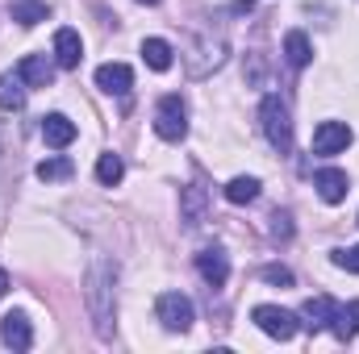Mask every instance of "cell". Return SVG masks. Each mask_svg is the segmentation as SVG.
Returning <instances> with one entry per match:
<instances>
[{"label": "cell", "mask_w": 359, "mask_h": 354, "mask_svg": "<svg viewBox=\"0 0 359 354\" xmlns=\"http://www.w3.org/2000/svg\"><path fill=\"white\" fill-rule=\"evenodd\" d=\"M172 55H176V50H172L163 38H147V42H142V63H147L151 71H168V67H172Z\"/></svg>", "instance_id": "19"}, {"label": "cell", "mask_w": 359, "mask_h": 354, "mask_svg": "<svg viewBox=\"0 0 359 354\" xmlns=\"http://www.w3.org/2000/svg\"><path fill=\"white\" fill-rule=\"evenodd\" d=\"M138 4H159V0H138Z\"/></svg>", "instance_id": "29"}, {"label": "cell", "mask_w": 359, "mask_h": 354, "mask_svg": "<svg viewBox=\"0 0 359 354\" xmlns=\"http://www.w3.org/2000/svg\"><path fill=\"white\" fill-rule=\"evenodd\" d=\"M251 321L268 334V338H276V342H288L292 334H297V313H288V309H280V304H255L251 309Z\"/></svg>", "instance_id": "4"}, {"label": "cell", "mask_w": 359, "mask_h": 354, "mask_svg": "<svg viewBox=\"0 0 359 354\" xmlns=\"http://www.w3.org/2000/svg\"><path fill=\"white\" fill-rule=\"evenodd\" d=\"M88 304H92V321L100 338H113V309H109V267H96L88 275Z\"/></svg>", "instance_id": "3"}, {"label": "cell", "mask_w": 359, "mask_h": 354, "mask_svg": "<svg viewBox=\"0 0 359 354\" xmlns=\"http://www.w3.org/2000/svg\"><path fill=\"white\" fill-rule=\"evenodd\" d=\"M4 292H8V271L0 267V296H4Z\"/></svg>", "instance_id": "28"}, {"label": "cell", "mask_w": 359, "mask_h": 354, "mask_svg": "<svg viewBox=\"0 0 359 354\" xmlns=\"http://www.w3.org/2000/svg\"><path fill=\"white\" fill-rule=\"evenodd\" d=\"M313 187H318V196L326 204H343L347 192H351V179H347V171H339V167H326V171L313 176Z\"/></svg>", "instance_id": "11"}, {"label": "cell", "mask_w": 359, "mask_h": 354, "mask_svg": "<svg viewBox=\"0 0 359 354\" xmlns=\"http://www.w3.org/2000/svg\"><path fill=\"white\" fill-rule=\"evenodd\" d=\"M96 88L109 92V96H126L134 88V71L126 63H100L96 67Z\"/></svg>", "instance_id": "10"}, {"label": "cell", "mask_w": 359, "mask_h": 354, "mask_svg": "<svg viewBox=\"0 0 359 354\" xmlns=\"http://www.w3.org/2000/svg\"><path fill=\"white\" fill-rule=\"evenodd\" d=\"M196 271H201V279H205L209 288H222V283L230 279V259H226V250H222V246H205V250L196 255Z\"/></svg>", "instance_id": "8"}, {"label": "cell", "mask_w": 359, "mask_h": 354, "mask_svg": "<svg viewBox=\"0 0 359 354\" xmlns=\"http://www.w3.org/2000/svg\"><path fill=\"white\" fill-rule=\"evenodd\" d=\"M8 13H13L17 25H38V21L50 17V4H46V0H13Z\"/></svg>", "instance_id": "18"}, {"label": "cell", "mask_w": 359, "mask_h": 354, "mask_svg": "<svg viewBox=\"0 0 359 354\" xmlns=\"http://www.w3.org/2000/svg\"><path fill=\"white\" fill-rule=\"evenodd\" d=\"M80 59H84L80 34H76V29H59V34H55V63H59L63 71H72V67H80Z\"/></svg>", "instance_id": "13"}, {"label": "cell", "mask_w": 359, "mask_h": 354, "mask_svg": "<svg viewBox=\"0 0 359 354\" xmlns=\"http://www.w3.org/2000/svg\"><path fill=\"white\" fill-rule=\"evenodd\" d=\"M42 142H46V146H55V150L72 146V142H76V121H67L63 113L42 117Z\"/></svg>", "instance_id": "14"}, {"label": "cell", "mask_w": 359, "mask_h": 354, "mask_svg": "<svg viewBox=\"0 0 359 354\" xmlns=\"http://www.w3.org/2000/svg\"><path fill=\"white\" fill-rule=\"evenodd\" d=\"M72 171H76V167H72V159H63V155H59V159H42V163H38V179H42V183L72 179Z\"/></svg>", "instance_id": "24"}, {"label": "cell", "mask_w": 359, "mask_h": 354, "mask_svg": "<svg viewBox=\"0 0 359 354\" xmlns=\"http://www.w3.org/2000/svg\"><path fill=\"white\" fill-rule=\"evenodd\" d=\"M155 317L163 321V330L184 334V330L192 325V300H188L184 292H163V296H159V304H155Z\"/></svg>", "instance_id": "5"}, {"label": "cell", "mask_w": 359, "mask_h": 354, "mask_svg": "<svg viewBox=\"0 0 359 354\" xmlns=\"http://www.w3.org/2000/svg\"><path fill=\"white\" fill-rule=\"evenodd\" d=\"M121 176H126L121 155H100V159H96V179H100V187H117Z\"/></svg>", "instance_id": "22"}, {"label": "cell", "mask_w": 359, "mask_h": 354, "mask_svg": "<svg viewBox=\"0 0 359 354\" xmlns=\"http://www.w3.org/2000/svg\"><path fill=\"white\" fill-rule=\"evenodd\" d=\"M259 121H264V134H268L271 146H276L280 155H288V150H292V113H288V104H284L280 96H264Z\"/></svg>", "instance_id": "1"}, {"label": "cell", "mask_w": 359, "mask_h": 354, "mask_svg": "<svg viewBox=\"0 0 359 354\" xmlns=\"http://www.w3.org/2000/svg\"><path fill=\"white\" fill-rule=\"evenodd\" d=\"M264 279L268 283H280V288H292V271L288 267H264Z\"/></svg>", "instance_id": "27"}, {"label": "cell", "mask_w": 359, "mask_h": 354, "mask_svg": "<svg viewBox=\"0 0 359 354\" xmlns=\"http://www.w3.org/2000/svg\"><path fill=\"white\" fill-rule=\"evenodd\" d=\"M226 200H230V204H251V200H259V179L255 176H234L226 183Z\"/></svg>", "instance_id": "20"}, {"label": "cell", "mask_w": 359, "mask_h": 354, "mask_svg": "<svg viewBox=\"0 0 359 354\" xmlns=\"http://www.w3.org/2000/svg\"><path fill=\"white\" fill-rule=\"evenodd\" d=\"M271 234H276L280 242H288V238H292V217L276 208V213H271Z\"/></svg>", "instance_id": "26"}, {"label": "cell", "mask_w": 359, "mask_h": 354, "mask_svg": "<svg viewBox=\"0 0 359 354\" xmlns=\"http://www.w3.org/2000/svg\"><path fill=\"white\" fill-rule=\"evenodd\" d=\"M17 76L25 80V88H50V80H55V63H50L46 55H25V59L17 63Z\"/></svg>", "instance_id": "12"}, {"label": "cell", "mask_w": 359, "mask_h": 354, "mask_svg": "<svg viewBox=\"0 0 359 354\" xmlns=\"http://www.w3.org/2000/svg\"><path fill=\"white\" fill-rule=\"evenodd\" d=\"M180 217H184V225H201V221H205V192H201V183L184 187V204H180Z\"/></svg>", "instance_id": "21"}, {"label": "cell", "mask_w": 359, "mask_h": 354, "mask_svg": "<svg viewBox=\"0 0 359 354\" xmlns=\"http://www.w3.org/2000/svg\"><path fill=\"white\" fill-rule=\"evenodd\" d=\"M284 55H288V63H292V67H305V63L313 59V50H309V38H305L301 29H292V34L284 38Z\"/></svg>", "instance_id": "23"}, {"label": "cell", "mask_w": 359, "mask_h": 354, "mask_svg": "<svg viewBox=\"0 0 359 354\" xmlns=\"http://www.w3.org/2000/svg\"><path fill=\"white\" fill-rule=\"evenodd\" d=\"M155 134L163 142H180L188 134V104L180 100L176 92H168L159 104H155Z\"/></svg>", "instance_id": "2"}, {"label": "cell", "mask_w": 359, "mask_h": 354, "mask_svg": "<svg viewBox=\"0 0 359 354\" xmlns=\"http://www.w3.org/2000/svg\"><path fill=\"white\" fill-rule=\"evenodd\" d=\"M334 309H339V304H334L330 296H313V300H305L301 317H305V325H309V330L318 334V330H326V325L334 321Z\"/></svg>", "instance_id": "15"}, {"label": "cell", "mask_w": 359, "mask_h": 354, "mask_svg": "<svg viewBox=\"0 0 359 354\" xmlns=\"http://www.w3.org/2000/svg\"><path fill=\"white\" fill-rule=\"evenodd\" d=\"M351 125L347 121H322L318 129H313V155H339V150H347L351 146Z\"/></svg>", "instance_id": "6"}, {"label": "cell", "mask_w": 359, "mask_h": 354, "mask_svg": "<svg viewBox=\"0 0 359 354\" xmlns=\"http://www.w3.org/2000/svg\"><path fill=\"white\" fill-rule=\"evenodd\" d=\"M0 108L4 113H21L25 108V80L17 71H4L0 76Z\"/></svg>", "instance_id": "16"}, {"label": "cell", "mask_w": 359, "mask_h": 354, "mask_svg": "<svg viewBox=\"0 0 359 354\" xmlns=\"http://www.w3.org/2000/svg\"><path fill=\"white\" fill-rule=\"evenodd\" d=\"M0 342L13 346V351H29V346H34L29 317H25V313H4V317H0Z\"/></svg>", "instance_id": "9"}, {"label": "cell", "mask_w": 359, "mask_h": 354, "mask_svg": "<svg viewBox=\"0 0 359 354\" xmlns=\"http://www.w3.org/2000/svg\"><path fill=\"white\" fill-rule=\"evenodd\" d=\"M330 330H334V338H343V342H351V338H355V334H359V300H351V304H339V309H334Z\"/></svg>", "instance_id": "17"}, {"label": "cell", "mask_w": 359, "mask_h": 354, "mask_svg": "<svg viewBox=\"0 0 359 354\" xmlns=\"http://www.w3.org/2000/svg\"><path fill=\"white\" fill-rule=\"evenodd\" d=\"M330 259H334V267H343V271H355V275H359V246H339Z\"/></svg>", "instance_id": "25"}, {"label": "cell", "mask_w": 359, "mask_h": 354, "mask_svg": "<svg viewBox=\"0 0 359 354\" xmlns=\"http://www.w3.org/2000/svg\"><path fill=\"white\" fill-rule=\"evenodd\" d=\"M196 50H201V59H192V63H188V76H196V80H201V76H209V71H217V67L226 63V38H222V34H217V38H213V34H205V38L196 42Z\"/></svg>", "instance_id": "7"}]
</instances>
